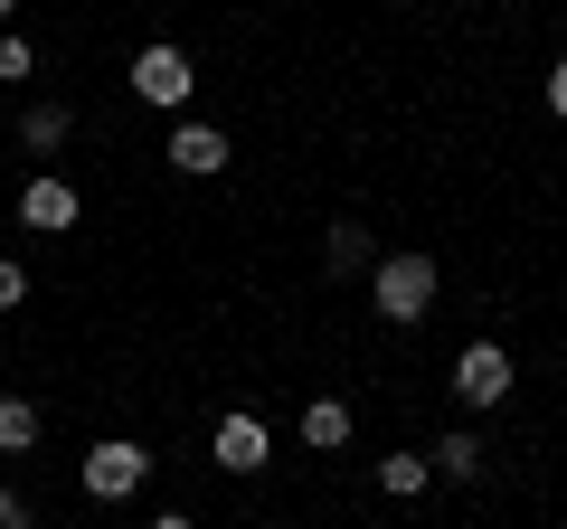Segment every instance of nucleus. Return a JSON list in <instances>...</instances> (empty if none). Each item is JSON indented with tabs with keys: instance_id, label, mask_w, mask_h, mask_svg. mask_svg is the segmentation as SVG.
Here are the masks:
<instances>
[{
	"instance_id": "1",
	"label": "nucleus",
	"mask_w": 567,
	"mask_h": 529,
	"mask_svg": "<svg viewBox=\"0 0 567 529\" xmlns=\"http://www.w3.org/2000/svg\"><path fill=\"white\" fill-rule=\"evenodd\" d=\"M369 303H379V322L416 331L425 312H435V256H388L379 274H369Z\"/></svg>"
},
{
	"instance_id": "2",
	"label": "nucleus",
	"mask_w": 567,
	"mask_h": 529,
	"mask_svg": "<svg viewBox=\"0 0 567 529\" xmlns=\"http://www.w3.org/2000/svg\"><path fill=\"white\" fill-rule=\"evenodd\" d=\"M142 483H152V454H142L133 435H104V445L85 454V491H95V501H133Z\"/></svg>"
},
{
	"instance_id": "3",
	"label": "nucleus",
	"mask_w": 567,
	"mask_h": 529,
	"mask_svg": "<svg viewBox=\"0 0 567 529\" xmlns=\"http://www.w3.org/2000/svg\"><path fill=\"white\" fill-rule=\"evenodd\" d=\"M189 85H199V66H189V48L152 39V48L133 58V95H142V104H162V114H171V104H189Z\"/></svg>"
},
{
	"instance_id": "4",
	"label": "nucleus",
	"mask_w": 567,
	"mask_h": 529,
	"mask_svg": "<svg viewBox=\"0 0 567 529\" xmlns=\"http://www.w3.org/2000/svg\"><path fill=\"white\" fill-rule=\"evenodd\" d=\"M454 397H464V407H502L511 397V350L502 341H464L454 350Z\"/></svg>"
},
{
	"instance_id": "5",
	"label": "nucleus",
	"mask_w": 567,
	"mask_h": 529,
	"mask_svg": "<svg viewBox=\"0 0 567 529\" xmlns=\"http://www.w3.org/2000/svg\"><path fill=\"white\" fill-rule=\"evenodd\" d=\"M265 454H275L265 416H218V435H208V464L218 473H265Z\"/></svg>"
},
{
	"instance_id": "6",
	"label": "nucleus",
	"mask_w": 567,
	"mask_h": 529,
	"mask_svg": "<svg viewBox=\"0 0 567 529\" xmlns=\"http://www.w3.org/2000/svg\"><path fill=\"white\" fill-rule=\"evenodd\" d=\"M171 170L218 180V170H227V133H218V123H171Z\"/></svg>"
},
{
	"instance_id": "7",
	"label": "nucleus",
	"mask_w": 567,
	"mask_h": 529,
	"mask_svg": "<svg viewBox=\"0 0 567 529\" xmlns=\"http://www.w3.org/2000/svg\"><path fill=\"white\" fill-rule=\"evenodd\" d=\"M20 227L66 237V227H76V189H66V180H29V189H20Z\"/></svg>"
},
{
	"instance_id": "8",
	"label": "nucleus",
	"mask_w": 567,
	"mask_h": 529,
	"mask_svg": "<svg viewBox=\"0 0 567 529\" xmlns=\"http://www.w3.org/2000/svg\"><path fill=\"white\" fill-rule=\"evenodd\" d=\"M425 464H435V473H454V483H473V473H483V435H473V426L435 435V445H425Z\"/></svg>"
},
{
	"instance_id": "9",
	"label": "nucleus",
	"mask_w": 567,
	"mask_h": 529,
	"mask_svg": "<svg viewBox=\"0 0 567 529\" xmlns=\"http://www.w3.org/2000/svg\"><path fill=\"white\" fill-rule=\"evenodd\" d=\"M303 445L312 454H341L350 445V407H341V397H312V407H303Z\"/></svg>"
},
{
	"instance_id": "10",
	"label": "nucleus",
	"mask_w": 567,
	"mask_h": 529,
	"mask_svg": "<svg viewBox=\"0 0 567 529\" xmlns=\"http://www.w3.org/2000/svg\"><path fill=\"white\" fill-rule=\"evenodd\" d=\"M425 483H435V464H425V454H379V491H388V501H416Z\"/></svg>"
},
{
	"instance_id": "11",
	"label": "nucleus",
	"mask_w": 567,
	"mask_h": 529,
	"mask_svg": "<svg viewBox=\"0 0 567 529\" xmlns=\"http://www.w3.org/2000/svg\"><path fill=\"white\" fill-rule=\"evenodd\" d=\"M66 133H76V114H66V104H29V123H20V143H29V152H58Z\"/></svg>"
},
{
	"instance_id": "12",
	"label": "nucleus",
	"mask_w": 567,
	"mask_h": 529,
	"mask_svg": "<svg viewBox=\"0 0 567 529\" xmlns=\"http://www.w3.org/2000/svg\"><path fill=\"white\" fill-rule=\"evenodd\" d=\"M322 264H331V274H360V264H369V227H331V237H322Z\"/></svg>"
},
{
	"instance_id": "13",
	"label": "nucleus",
	"mask_w": 567,
	"mask_h": 529,
	"mask_svg": "<svg viewBox=\"0 0 567 529\" xmlns=\"http://www.w3.org/2000/svg\"><path fill=\"white\" fill-rule=\"evenodd\" d=\"M39 445V407L29 397H0V454H29Z\"/></svg>"
},
{
	"instance_id": "14",
	"label": "nucleus",
	"mask_w": 567,
	"mask_h": 529,
	"mask_svg": "<svg viewBox=\"0 0 567 529\" xmlns=\"http://www.w3.org/2000/svg\"><path fill=\"white\" fill-rule=\"evenodd\" d=\"M29 303V274H20V256H0V312H20Z\"/></svg>"
},
{
	"instance_id": "15",
	"label": "nucleus",
	"mask_w": 567,
	"mask_h": 529,
	"mask_svg": "<svg viewBox=\"0 0 567 529\" xmlns=\"http://www.w3.org/2000/svg\"><path fill=\"white\" fill-rule=\"evenodd\" d=\"M29 66H39V48H29V39H0V76H29Z\"/></svg>"
},
{
	"instance_id": "16",
	"label": "nucleus",
	"mask_w": 567,
	"mask_h": 529,
	"mask_svg": "<svg viewBox=\"0 0 567 529\" xmlns=\"http://www.w3.org/2000/svg\"><path fill=\"white\" fill-rule=\"evenodd\" d=\"M548 114L567 123V58H548Z\"/></svg>"
},
{
	"instance_id": "17",
	"label": "nucleus",
	"mask_w": 567,
	"mask_h": 529,
	"mask_svg": "<svg viewBox=\"0 0 567 529\" xmlns=\"http://www.w3.org/2000/svg\"><path fill=\"white\" fill-rule=\"evenodd\" d=\"M0 529H29V501H20V491H0Z\"/></svg>"
},
{
	"instance_id": "18",
	"label": "nucleus",
	"mask_w": 567,
	"mask_h": 529,
	"mask_svg": "<svg viewBox=\"0 0 567 529\" xmlns=\"http://www.w3.org/2000/svg\"><path fill=\"white\" fill-rule=\"evenodd\" d=\"M152 529H199V520H181V510H162V520H152Z\"/></svg>"
},
{
	"instance_id": "19",
	"label": "nucleus",
	"mask_w": 567,
	"mask_h": 529,
	"mask_svg": "<svg viewBox=\"0 0 567 529\" xmlns=\"http://www.w3.org/2000/svg\"><path fill=\"white\" fill-rule=\"evenodd\" d=\"M10 10H20V0H0V20H10Z\"/></svg>"
}]
</instances>
